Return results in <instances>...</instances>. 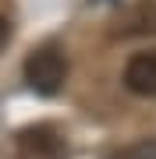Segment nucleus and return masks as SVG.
I'll use <instances>...</instances> for the list:
<instances>
[{
  "label": "nucleus",
  "instance_id": "f257e3e1",
  "mask_svg": "<svg viewBox=\"0 0 156 159\" xmlns=\"http://www.w3.org/2000/svg\"><path fill=\"white\" fill-rule=\"evenodd\" d=\"M64 78H68V57L57 43H43L25 57V85L39 96H53L60 92Z\"/></svg>",
  "mask_w": 156,
  "mask_h": 159
},
{
  "label": "nucleus",
  "instance_id": "39448f33",
  "mask_svg": "<svg viewBox=\"0 0 156 159\" xmlns=\"http://www.w3.org/2000/svg\"><path fill=\"white\" fill-rule=\"evenodd\" d=\"M7 43H11V21L0 14V53H4V46H7Z\"/></svg>",
  "mask_w": 156,
  "mask_h": 159
},
{
  "label": "nucleus",
  "instance_id": "20e7f679",
  "mask_svg": "<svg viewBox=\"0 0 156 159\" xmlns=\"http://www.w3.org/2000/svg\"><path fill=\"white\" fill-rule=\"evenodd\" d=\"M106 159H156V138H142V142H131L124 148H117L114 156Z\"/></svg>",
  "mask_w": 156,
  "mask_h": 159
},
{
  "label": "nucleus",
  "instance_id": "7ed1b4c3",
  "mask_svg": "<svg viewBox=\"0 0 156 159\" xmlns=\"http://www.w3.org/2000/svg\"><path fill=\"white\" fill-rule=\"evenodd\" d=\"M124 85L135 96H156V50H139L128 57Z\"/></svg>",
  "mask_w": 156,
  "mask_h": 159
},
{
  "label": "nucleus",
  "instance_id": "f03ea898",
  "mask_svg": "<svg viewBox=\"0 0 156 159\" xmlns=\"http://www.w3.org/2000/svg\"><path fill=\"white\" fill-rule=\"evenodd\" d=\"M18 156L21 159H64L68 156V142L53 124H32L18 131Z\"/></svg>",
  "mask_w": 156,
  "mask_h": 159
}]
</instances>
